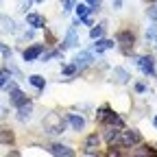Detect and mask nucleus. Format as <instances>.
Segmentation results:
<instances>
[{
  "label": "nucleus",
  "instance_id": "f257e3e1",
  "mask_svg": "<svg viewBox=\"0 0 157 157\" xmlns=\"http://www.w3.org/2000/svg\"><path fill=\"white\" fill-rule=\"evenodd\" d=\"M42 127L46 129V133L59 135V133H63L66 127H68V116H61V113H48V116L44 118Z\"/></svg>",
  "mask_w": 157,
  "mask_h": 157
},
{
  "label": "nucleus",
  "instance_id": "f03ea898",
  "mask_svg": "<svg viewBox=\"0 0 157 157\" xmlns=\"http://www.w3.org/2000/svg\"><path fill=\"white\" fill-rule=\"evenodd\" d=\"M142 142V133L137 129H120V135H118V144L120 148H133Z\"/></svg>",
  "mask_w": 157,
  "mask_h": 157
},
{
  "label": "nucleus",
  "instance_id": "7ed1b4c3",
  "mask_svg": "<svg viewBox=\"0 0 157 157\" xmlns=\"http://www.w3.org/2000/svg\"><path fill=\"white\" fill-rule=\"evenodd\" d=\"M116 44L120 46V52L122 55H131L133 52V46H135V33L131 29H122L116 33Z\"/></svg>",
  "mask_w": 157,
  "mask_h": 157
},
{
  "label": "nucleus",
  "instance_id": "20e7f679",
  "mask_svg": "<svg viewBox=\"0 0 157 157\" xmlns=\"http://www.w3.org/2000/svg\"><path fill=\"white\" fill-rule=\"evenodd\" d=\"M96 120L101 122V124H109V127H118V129H122V127H124V120H122V118L118 116V113H113L107 105L101 107V109L96 111Z\"/></svg>",
  "mask_w": 157,
  "mask_h": 157
},
{
  "label": "nucleus",
  "instance_id": "39448f33",
  "mask_svg": "<svg viewBox=\"0 0 157 157\" xmlns=\"http://www.w3.org/2000/svg\"><path fill=\"white\" fill-rule=\"evenodd\" d=\"M137 68L142 70V74L144 76H157V72H155V66H157V61H155V57L153 55H142V57H137Z\"/></svg>",
  "mask_w": 157,
  "mask_h": 157
},
{
  "label": "nucleus",
  "instance_id": "423d86ee",
  "mask_svg": "<svg viewBox=\"0 0 157 157\" xmlns=\"http://www.w3.org/2000/svg\"><path fill=\"white\" fill-rule=\"evenodd\" d=\"M44 50H46V44H33V46H29V48L22 50V59H24L26 63L37 61V59L44 55Z\"/></svg>",
  "mask_w": 157,
  "mask_h": 157
},
{
  "label": "nucleus",
  "instance_id": "0eeeda50",
  "mask_svg": "<svg viewBox=\"0 0 157 157\" xmlns=\"http://www.w3.org/2000/svg\"><path fill=\"white\" fill-rule=\"evenodd\" d=\"M72 63L78 68V72L85 70V68H90V66L94 63V52H92V50H83V52H78V55L72 59Z\"/></svg>",
  "mask_w": 157,
  "mask_h": 157
},
{
  "label": "nucleus",
  "instance_id": "6e6552de",
  "mask_svg": "<svg viewBox=\"0 0 157 157\" xmlns=\"http://www.w3.org/2000/svg\"><path fill=\"white\" fill-rule=\"evenodd\" d=\"M78 44V31H76V24H70V29H68V33H66V37H63V42H61V50H68V48H74Z\"/></svg>",
  "mask_w": 157,
  "mask_h": 157
},
{
  "label": "nucleus",
  "instance_id": "1a4fd4ad",
  "mask_svg": "<svg viewBox=\"0 0 157 157\" xmlns=\"http://www.w3.org/2000/svg\"><path fill=\"white\" fill-rule=\"evenodd\" d=\"M129 81H131V74H129V70H127V68H122V66H116V68L111 70V83L127 85Z\"/></svg>",
  "mask_w": 157,
  "mask_h": 157
},
{
  "label": "nucleus",
  "instance_id": "9d476101",
  "mask_svg": "<svg viewBox=\"0 0 157 157\" xmlns=\"http://www.w3.org/2000/svg\"><path fill=\"white\" fill-rule=\"evenodd\" d=\"M26 103H31V98L22 92V90H13V92H9V105L13 107V109H17V107H22V105H26Z\"/></svg>",
  "mask_w": 157,
  "mask_h": 157
},
{
  "label": "nucleus",
  "instance_id": "9b49d317",
  "mask_svg": "<svg viewBox=\"0 0 157 157\" xmlns=\"http://www.w3.org/2000/svg\"><path fill=\"white\" fill-rule=\"evenodd\" d=\"M98 144H101V135L98 133H90L87 137H85V142H83V153L85 155H96L98 151Z\"/></svg>",
  "mask_w": 157,
  "mask_h": 157
},
{
  "label": "nucleus",
  "instance_id": "f8f14e48",
  "mask_svg": "<svg viewBox=\"0 0 157 157\" xmlns=\"http://www.w3.org/2000/svg\"><path fill=\"white\" fill-rule=\"evenodd\" d=\"M116 44H113V39H107V37H98V39H94V44H92V52H96V55H101V52H105V50H111Z\"/></svg>",
  "mask_w": 157,
  "mask_h": 157
},
{
  "label": "nucleus",
  "instance_id": "ddd939ff",
  "mask_svg": "<svg viewBox=\"0 0 157 157\" xmlns=\"http://www.w3.org/2000/svg\"><path fill=\"white\" fill-rule=\"evenodd\" d=\"M46 148H48L50 155H63V157H72V155H74V151H72L70 146H66V144H57V142H55V144H48Z\"/></svg>",
  "mask_w": 157,
  "mask_h": 157
},
{
  "label": "nucleus",
  "instance_id": "4468645a",
  "mask_svg": "<svg viewBox=\"0 0 157 157\" xmlns=\"http://www.w3.org/2000/svg\"><path fill=\"white\" fill-rule=\"evenodd\" d=\"M26 24L33 26L35 31L37 29H46V17L39 15V13H26Z\"/></svg>",
  "mask_w": 157,
  "mask_h": 157
},
{
  "label": "nucleus",
  "instance_id": "2eb2a0df",
  "mask_svg": "<svg viewBox=\"0 0 157 157\" xmlns=\"http://www.w3.org/2000/svg\"><path fill=\"white\" fill-rule=\"evenodd\" d=\"M68 124L74 129V131H83L85 129V118L81 116V113H68Z\"/></svg>",
  "mask_w": 157,
  "mask_h": 157
},
{
  "label": "nucleus",
  "instance_id": "dca6fc26",
  "mask_svg": "<svg viewBox=\"0 0 157 157\" xmlns=\"http://www.w3.org/2000/svg\"><path fill=\"white\" fill-rule=\"evenodd\" d=\"M31 113H33V101L15 109V118H17L20 122H26V120H31Z\"/></svg>",
  "mask_w": 157,
  "mask_h": 157
},
{
  "label": "nucleus",
  "instance_id": "f3484780",
  "mask_svg": "<svg viewBox=\"0 0 157 157\" xmlns=\"http://www.w3.org/2000/svg\"><path fill=\"white\" fill-rule=\"evenodd\" d=\"M0 33H15V22L9 15H0Z\"/></svg>",
  "mask_w": 157,
  "mask_h": 157
},
{
  "label": "nucleus",
  "instance_id": "a211bd4d",
  "mask_svg": "<svg viewBox=\"0 0 157 157\" xmlns=\"http://www.w3.org/2000/svg\"><path fill=\"white\" fill-rule=\"evenodd\" d=\"M107 33V22H101V24H96L90 29V39H98V37H105Z\"/></svg>",
  "mask_w": 157,
  "mask_h": 157
},
{
  "label": "nucleus",
  "instance_id": "6ab92c4d",
  "mask_svg": "<svg viewBox=\"0 0 157 157\" xmlns=\"http://www.w3.org/2000/svg\"><path fill=\"white\" fill-rule=\"evenodd\" d=\"M29 83H31L37 92H44V87H46V78L39 76V74H31V76H29Z\"/></svg>",
  "mask_w": 157,
  "mask_h": 157
},
{
  "label": "nucleus",
  "instance_id": "aec40b11",
  "mask_svg": "<svg viewBox=\"0 0 157 157\" xmlns=\"http://www.w3.org/2000/svg\"><path fill=\"white\" fill-rule=\"evenodd\" d=\"M11 78H13V76H11L9 66H7V68H0V87H5V85L11 81Z\"/></svg>",
  "mask_w": 157,
  "mask_h": 157
},
{
  "label": "nucleus",
  "instance_id": "412c9836",
  "mask_svg": "<svg viewBox=\"0 0 157 157\" xmlns=\"http://www.w3.org/2000/svg\"><path fill=\"white\" fill-rule=\"evenodd\" d=\"M74 11H76V15H78V17H87L90 13H94V11H92V7H90L87 2H85V5H76V7H74Z\"/></svg>",
  "mask_w": 157,
  "mask_h": 157
},
{
  "label": "nucleus",
  "instance_id": "4be33fe9",
  "mask_svg": "<svg viewBox=\"0 0 157 157\" xmlns=\"http://www.w3.org/2000/svg\"><path fill=\"white\" fill-rule=\"evenodd\" d=\"M0 142H2V144H13V133H11V129H0Z\"/></svg>",
  "mask_w": 157,
  "mask_h": 157
},
{
  "label": "nucleus",
  "instance_id": "5701e85b",
  "mask_svg": "<svg viewBox=\"0 0 157 157\" xmlns=\"http://www.w3.org/2000/svg\"><path fill=\"white\" fill-rule=\"evenodd\" d=\"M61 48H55V50H50V52H46V55H42V61L46 63V61H50V59H59V57H61Z\"/></svg>",
  "mask_w": 157,
  "mask_h": 157
},
{
  "label": "nucleus",
  "instance_id": "b1692460",
  "mask_svg": "<svg viewBox=\"0 0 157 157\" xmlns=\"http://www.w3.org/2000/svg\"><path fill=\"white\" fill-rule=\"evenodd\" d=\"M144 37H146V42H155V37H157V24H153V22H151V26L146 29Z\"/></svg>",
  "mask_w": 157,
  "mask_h": 157
},
{
  "label": "nucleus",
  "instance_id": "393cba45",
  "mask_svg": "<svg viewBox=\"0 0 157 157\" xmlns=\"http://www.w3.org/2000/svg\"><path fill=\"white\" fill-rule=\"evenodd\" d=\"M61 72H63L66 76H74V74L78 72V68H76L74 63H68V66H63V70H61Z\"/></svg>",
  "mask_w": 157,
  "mask_h": 157
},
{
  "label": "nucleus",
  "instance_id": "a878e982",
  "mask_svg": "<svg viewBox=\"0 0 157 157\" xmlns=\"http://www.w3.org/2000/svg\"><path fill=\"white\" fill-rule=\"evenodd\" d=\"M61 7H63V13H70L76 7V0H61Z\"/></svg>",
  "mask_w": 157,
  "mask_h": 157
},
{
  "label": "nucleus",
  "instance_id": "bb28decb",
  "mask_svg": "<svg viewBox=\"0 0 157 157\" xmlns=\"http://www.w3.org/2000/svg\"><path fill=\"white\" fill-rule=\"evenodd\" d=\"M146 15L151 17V22H153V24H157V7H155V5H151V7L146 9Z\"/></svg>",
  "mask_w": 157,
  "mask_h": 157
},
{
  "label": "nucleus",
  "instance_id": "cd10ccee",
  "mask_svg": "<svg viewBox=\"0 0 157 157\" xmlns=\"http://www.w3.org/2000/svg\"><path fill=\"white\" fill-rule=\"evenodd\" d=\"M131 155H155L151 146H140V151H131Z\"/></svg>",
  "mask_w": 157,
  "mask_h": 157
},
{
  "label": "nucleus",
  "instance_id": "c85d7f7f",
  "mask_svg": "<svg viewBox=\"0 0 157 157\" xmlns=\"http://www.w3.org/2000/svg\"><path fill=\"white\" fill-rule=\"evenodd\" d=\"M85 2L92 7V11L96 13V11H101V0H85Z\"/></svg>",
  "mask_w": 157,
  "mask_h": 157
},
{
  "label": "nucleus",
  "instance_id": "c756f323",
  "mask_svg": "<svg viewBox=\"0 0 157 157\" xmlns=\"http://www.w3.org/2000/svg\"><path fill=\"white\" fill-rule=\"evenodd\" d=\"M2 90H5V92H13V90H17V83L13 81V78H11V81H9V83H7Z\"/></svg>",
  "mask_w": 157,
  "mask_h": 157
},
{
  "label": "nucleus",
  "instance_id": "7c9ffc66",
  "mask_svg": "<svg viewBox=\"0 0 157 157\" xmlns=\"http://www.w3.org/2000/svg\"><path fill=\"white\" fill-rule=\"evenodd\" d=\"M135 92H137V94H144V92H146V85H144V83H135Z\"/></svg>",
  "mask_w": 157,
  "mask_h": 157
},
{
  "label": "nucleus",
  "instance_id": "2f4dec72",
  "mask_svg": "<svg viewBox=\"0 0 157 157\" xmlns=\"http://www.w3.org/2000/svg\"><path fill=\"white\" fill-rule=\"evenodd\" d=\"M81 22H83L85 26H92V24H94V22H92V17H90V15H87V17H81Z\"/></svg>",
  "mask_w": 157,
  "mask_h": 157
},
{
  "label": "nucleus",
  "instance_id": "473e14b6",
  "mask_svg": "<svg viewBox=\"0 0 157 157\" xmlns=\"http://www.w3.org/2000/svg\"><path fill=\"white\" fill-rule=\"evenodd\" d=\"M33 31H35V29H33ZM33 31H26V33H24V35H22V39H33V35H35V33H33Z\"/></svg>",
  "mask_w": 157,
  "mask_h": 157
},
{
  "label": "nucleus",
  "instance_id": "72a5a7b5",
  "mask_svg": "<svg viewBox=\"0 0 157 157\" xmlns=\"http://www.w3.org/2000/svg\"><path fill=\"white\" fill-rule=\"evenodd\" d=\"M122 7V0H113V9H120Z\"/></svg>",
  "mask_w": 157,
  "mask_h": 157
},
{
  "label": "nucleus",
  "instance_id": "f704fd0d",
  "mask_svg": "<svg viewBox=\"0 0 157 157\" xmlns=\"http://www.w3.org/2000/svg\"><path fill=\"white\" fill-rule=\"evenodd\" d=\"M153 124H155V129H157V113H155V118H153Z\"/></svg>",
  "mask_w": 157,
  "mask_h": 157
},
{
  "label": "nucleus",
  "instance_id": "c9c22d12",
  "mask_svg": "<svg viewBox=\"0 0 157 157\" xmlns=\"http://www.w3.org/2000/svg\"><path fill=\"white\" fill-rule=\"evenodd\" d=\"M33 2H44V0H33Z\"/></svg>",
  "mask_w": 157,
  "mask_h": 157
},
{
  "label": "nucleus",
  "instance_id": "e433bc0d",
  "mask_svg": "<svg viewBox=\"0 0 157 157\" xmlns=\"http://www.w3.org/2000/svg\"><path fill=\"white\" fill-rule=\"evenodd\" d=\"M155 44H157V37H155Z\"/></svg>",
  "mask_w": 157,
  "mask_h": 157
}]
</instances>
